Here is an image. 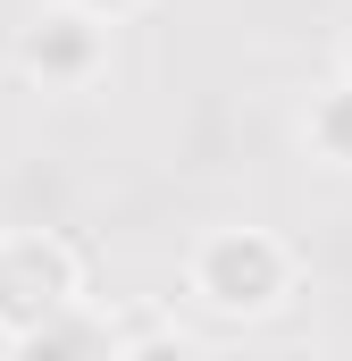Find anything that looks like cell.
Wrapping results in <instances>:
<instances>
[{"instance_id":"cell-1","label":"cell","mask_w":352,"mask_h":361,"mask_svg":"<svg viewBox=\"0 0 352 361\" xmlns=\"http://www.w3.org/2000/svg\"><path fill=\"white\" fill-rule=\"evenodd\" d=\"M84 302V261L59 235H0V336L25 345L59 311Z\"/></svg>"},{"instance_id":"cell-2","label":"cell","mask_w":352,"mask_h":361,"mask_svg":"<svg viewBox=\"0 0 352 361\" xmlns=\"http://www.w3.org/2000/svg\"><path fill=\"white\" fill-rule=\"evenodd\" d=\"M285 286H294V252L260 235V227H227V235H210L201 252H193V294L210 302V311H227V319H260L285 302Z\"/></svg>"},{"instance_id":"cell-3","label":"cell","mask_w":352,"mask_h":361,"mask_svg":"<svg viewBox=\"0 0 352 361\" xmlns=\"http://www.w3.org/2000/svg\"><path fill=\"white\" fill-rule=\"evenodd\" d=\"M17 59H25L42 85H68V92H76V85H92V68L109 59V17H92V8L68 0V8H51V17L25 34Z\"/></svg>"},{"instance_id":"cell-4","label":"cell","mask_w":352,"mask_h":361,"mask_svg":"<svg viewBox=\"0 0 352 361\" xmlns=\"http://www.w3.org/2000/svg\"><path fill=\"white\" fill-rule=\"evenodd\" d=\"M310 152L327 160V169H352V76H336V85L310 101Z\"/></svg>"},{"instance_id":"cell-5","label":"cell","mask_w":352,"mask_h":361,"mask_svg":"<svg viewBox=\"0 0 352 361\" xmlns=\"http://www.w3.org/2000/svg\"><path fill=\"white\" fill-rule=\"evenodd\" d=\"M76 8H92V17H126V8H143V0H76Z\"/></svg>"},{"instance_id":"cell-6","label":"cell","mask_w":352,"mask_h":361,"mask_svg":"<svg viewBox=\"0 0 352 361\" xmlns=\"http://www.w3.org/2000/svg\"><path fill=\"white\" fill-rule=\"evenodd\" d=\"M344 76H352V34H344Z\"/></svg>"}]
</instances>
